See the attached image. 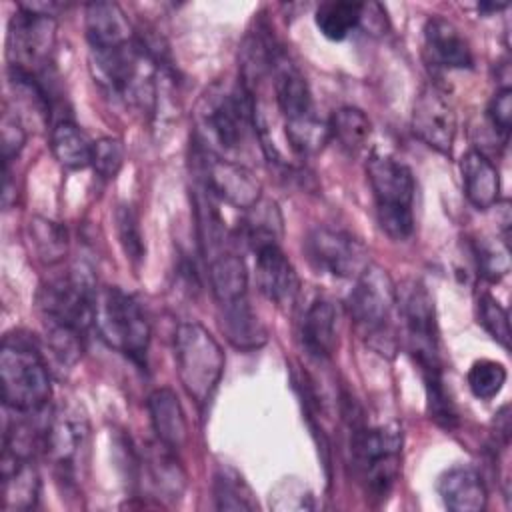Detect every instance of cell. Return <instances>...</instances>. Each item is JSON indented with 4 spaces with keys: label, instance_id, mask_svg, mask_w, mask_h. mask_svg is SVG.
<instances>
[{
    "label": "cell",
    "instance_id": "cell-1",
    "mask_svg": "<svg viewBox=\"0 0 512 512\" xmlns=\"http://www.w3.org/2000/svg\"><path fill=\"white\" fill-rule=\"evenodd\" d=\"M2 400L10 410H42L52 394L48 364L28 336H6L0 348Z\"/></svg>",
    "mask_w": 512,
    "mask_h": 512
},
{
    "label": "cell",
    "instance_id": "cell-2",
    "mask_svg": "<svg viewBox=\"0 0 512 512\" xmlns=\"http://www.w3.org/2000/svg\"><path fill=\"white\" fill-rule=\"evenodd\" d=\"M198 126L204 134V148L216 144L212 150L236 152L252 134H256V110L252 104V92L240 82L232 88L212 86L200 100Z\"/></svg>",
    "mask_w": 512,
    "mask_h": 512
},
{
    "label": "cell",
    "instance_id": "cell-3",
    "mask_svg": "<svg viewBox=\"0 0 512 512\" xmlns=\"http://www.w3.org/2000/svg\"><path fill=\"white\" fill-rule=\"evenodd\" d=\"M94 326L110 348L122 352L138 366L146 362L150 324L132 294L116 286L100 288L94 302Z\"/></svg>",
    "mask_w": 512,
    "mask_h": 512
},
{
    "label": "cell",
    "instance_id": "cell-4",
    "mask_svg": "<svg viewBox=\"0 0 512 512\" xmlns=\"http://www.w3.org/2000/svg\"><path fill=\"white\" fill-rule=\"evenodd\" d=\"M174 358L186 394L206 406L224 372V352L216 338L198 322H182L174 332Z\"/></svg>",
    "mask_w": 512,
    "mask_h": 512
},
{
    "label": "cell",
    "instance_id": "cell-5",
    "mask_svg": "<svg viewBox=\"0 0 512 512\" xmlns=\"http://www.w3.org/2000/svg\"><path fill=\"white\" fill-rule=\"evenodd\" d=\"M376 200L380 228L392 240H406L414 232V176L412 170L390 156H372L366 164Z\"/></svg>",
    "mask_w": 512,
    "mask_h": 512
},
{
    "label": "cell",
    "instance_id": "cell-6",
    "mask_svg": "<svg viewBox=\"0 0 512 512\" xmlns=\"http://www.w3.org/2000/svg\"><path fill=\"white\" fill-rule=\"evenodd\" d=\"M402 432L398 426L358 424L350 438L352 464L370 498H386L400 466Z\"/></svg>",
    "mask_w": 512,
    "mask_h": 512
},
{
    "label": "cell",
    "instance_id": "cell-7",
    "mask_svg": "<svg viewBox=\"0 0 512 512\" xmlns=\"http://www.w3.org/2000/svg\"><path fill=\"white\" fill-rule=\"evenodd\" d=\"M398 304L406 326L408 350L420 366L426 390L444 386L438 354L436 312L428 290L420 282H410L402 292H398Z\"/></svg>",
    "mask_w": 512,
    "mask_h": 512
},
{
    "label": "cell",
    "instance_id": "cell-8",
    "mask_svg": "<svg viewBox=\"0 0 512 512\" xmlns=\"http://www.w3.org/2000/svg\"><path fill=\"white\" fill-rule=\"evenodd\" d=\"M398 302V290L390 274L378 264H368L356 278V286L348 296V312L358 328L376 342L384 340V350L392 352V338L388 332V320Z\"/></svg>",
    "mask_w": 512,
    "mask_h": 512
},
{
    "label": "cell",
    "instance_id": "cell-9",
    "mask_svg": "<svg viewBox=\"0 0 512 512\" xmlns=\"http://www.w3.org/2000/svg\"><path fill=\"white\" fill-rule=\"evenodd\" d=\"M94 282L80 270L50 280L38 294V308L46 324L68 326L84 332L94 324Z\"/></svg>",
    "mask_w": 512,
    "mask_h": 512
},
{
    "label": "cell",
    "instance_id": "cell-10",
    "mask_svg": "<svg viewBox=\"0 0 512 512\" xmlns=\"http://www.w3.org/2000/svg\"><path fill=\"white\" fill-rule=\"evenodd\" d=\"M196 160L202 174V188H206L210 196L242 210H250L260 202L262 184L244 164L214 154L204 146H200Z\"/></svg>",
    "mask_w": 512,
    "mask_h": 512
},
{
    "label": "cell",
    "instance_id": "cell-11",
    "mask_svg": "<svg viewBox=\"0 0 512 512\" xmlns=\"http://www.w3.org/2000/svg\"><path fill=\"white\" fill-rule=\"evenodd\" d=\"M304 250L316 270L338 278H358L370 264L368 250L358 238L330 226L312 228Z\"/></svg>",
    "mask_w": 512,
    "mask_h": 512
},
{
    "label": "cell",
    "instance_id": "cell-12",
    "mask_svg": "<svg viewBox=\"0 0 512 512\" xmlns=\"http://www.w3.org/2000/svg\"><path fill=\"white\" fill-rule=\"evenodd\" d=\"M46 450L58 476L78 480L88 452V420L78 406H66L54 414L46 434Z\"/></svg>",
    "mask_w": 512,
    "mask_h": 512
},
{
    "label": "cell",
    "instance_id": "cell-13",
    "mask_svg": "<svg viewBox=\"0 0 512 512\" xmlns=\"http://www.w3.org/2000/svg\"><path fill=\"white\" fill-rule=\"evenodd\" d=\"M54 32V18L18 6V12L10 20L8 32V48L12 56L10 66H18L36 74V68L44 66L50 56L54 46Z\"/></svg>",
    "mask_w": 512,
    "mask_h": 512
},
{
    "label": "cell",
    "instance_id": "cell-14",
    "mask_svg": "<svg viewBox=\"0 0 512 512\" xmlns=\"http://www.w3.org/2000/svg\"><path fill=\"white\" fill-rule=\"evenodd\" d=\"M414 134L440 154H450L456 138V114L452 104L436 86H424L414 100Z\"/></svg>",
    "mask_w": 512,
    "mask_h": 512
},
{
    "label": "cell",
    "instance_id": "cell-15",
    "mask_svg": "<svg viewBox=\"0 0 512 512\" xmlns=\"http://www.w3.org/2000/svg\"><path fill=\"white\" fill-rule=\"evenodd\" d=\"M258 290L276 304L292 302L298 292V276L280 244H268L256 252Z\"/></svg>",
    "mask_w": 512,
    "mask_h": 512
},
{
    "label": "cell",
    "instance_id": "cell-16",
    "mask_svg": "<svg viewBox=\"0 0 512 512\" xmlns=\"http://www.w3.org/2000/svg\"><path fill=\"white\" fill-rule=\"evenodd\" d=\"M424 48L434 66L470 68L474 58L468 40L446 18L432 16L424 26Z\"/></svg>",
    "mask_w": 512,
    "mask_h": 512
},
{
    "label": "cell",
    "instance_id": "cell-17",
    "mask_svg": "<svg viewBox=\"0 0 512 512\" xmlns=\"http://www.w3.org/2000/svg\"><path fill=\"white\" fill-rule=\"evenodd\" d=\"M272 72H274V94L278 108L284 116V122H294L306 116L316 114L314 102L310 88L300 74V70L290 64L284 54H276L272 62Z\"/></svg>",
    "mask_w": 512,
    "mask_h": 512
},
{
    "label": "cell",
    "instance_id": "cell-18",
    "mask_svg": "<svg viewBox=\"0 0 512 512\" xmlns=\"http://www.w3.org/2000/svg\"><path fill=\"white\" fill-rule=\"evenodd\" d=\"M86 38L92 50H114L134 40L132 26L116 2L86 6Z\"/></svg>",
    "mask_w": 512,
    "mask_h": 512
},
{
    "label": "cell",
    "instance_id": "cell-19",
    "mask_svg": "<svg viewBox=\"0 0 512 512\" xmlns=\"http://www.w3.org/2000/svg\"><path fill=\"white\" fill-rule=\"evenodd\" d=\"M438 494L452 512H480L486 506V486L472 466H452L438 478Z\"/></svg>",
    "mask_w": 512,
    "mask_h": 512
},
{
    "label": "cell",
    "instance_id": "cell-20",
    "mask_svg": "<svg viewBox=\"0 0 512 512\" xmlns=\"http://www.w3.org/2000/svg\"><path fill=\"white\" fill-rule=\"evenodd\" d=\"M462 186L468 202L478 210H488L500 196V174L496 166L478 150H468L460 160Z\"/></svg>",
    "mask_w": 512,
    "mask_h": 512
},
{
    "label": "cell",
    "instance_id": "cell-21",
    "mask_svg": "<svg viewBox=\"0 0 512 512\" xmlns=\"http://www.w3.org/2000/svg\"><path fill=\"white\" fill-rule=\"evenodd\" d=\"M148 412L152 428L160 442L178 450L186 444L188 426L178 396L170 388H158L148 396Z\"/></svg>",
    "mask_w": 512,
    "mask_h": 512
},
{
    "label": "cell",
    "instance_id": "cell-22",
    "mask_svg": "<svg viewBox=\"0 0 512 512\" xmlns=\"http://www.w3.org/2000/svg\"><path fill=\"white\" fill-rule=\"evenodd\" d=\"M302 344L318 360H328L336 348V310L328 300H314L302 316Z\"/></svg>",
    "mask_w": 512,
    "mask_h": 512
},
{
    "label": "cell",
    "instance_id": "cell-23",
    "mask_svg": "<svg viewBox=\"0 0 512 512\" xmlns=\"http://www.w3.org/2000/svg\"><path fill=\"white\" fill-rule=\"evenodd\" d=\"M220 322L226 338L240 350H256L266 344L268 334L264 324L254 314L248 298H238L228 304H220Z\"/></svg>",
    "mask_w": 512,
    "mask_h": 512
},
{
    "label": "cell",
    "instance_id": "cell-24",
    "mask_svg": "<svg viewBox=\"0 0 512 512\" xmlns=\"http://www.w3.org/2000/svg\"><path fill=\"white\" fill-rule=\"evenodd\" d=\"M144 468L150 484L166 500H178L186 486V474L176 458V450L158 440L144 454Z\"/></svg>",
    "mask_w": 512,
    "mask_h": 512
},
{
    "label": "cell",
    "instance_id": "cell-25",
    "mask_svg": "<svg viewBox=\"0 0 512 512\" xmlns=\"http://www.w3.org/2000/svg\"><path fill=\"white\" fill-rule=\"evenodd\" d=\"M40 478L30 460L2 462V506L4 510H30L36 506Z\"/></svg>",
    "mask_w": 512,
    "mask_h": 512
},
{
    "label": "cell",
    "instance_id": "cell-26",
    "mask_svg": "<svg viewBox=\"0 0 512 512\" xmlns=\"http://www.w3.org/2000/svg\"><path fill=\"white\" fill-rule=\"evenodd\" d=\"M208 276L218 304H228L246 296L248 272L244 260L234 252H222L208 262Z\"/></svg>",
    "mask_w": 512,
    "mask_h": 512
},
{
    "label": "cell",
    "instance_id": "cell-27",
    "mask_svg": "<svg viewBox=\"0 0 512 512\" xmlns=\"http://www.w3.org/2000/svg\"><path fill=\"white\" fill-rule=\"evenodd\" d=\"M50 146L64 168L80 170L92 164L94 142L72 120H58L52 126Z\"/></svg>",
    "mask_w": 512,
    "mask_h": 512
},
{
    "label": "cell",
    "instance_id": "cell-28",
    "mask_svg": "<svg viewBox=\"0 0 512 512\" xmlns=\"http://www.w3.org/2000/svg\"><path fill=\"white\" fill-rule=\"evenodd\" d=\"M316 26L320 34L332 42L346 40L362 20V4L348 0L322 2L316 10Z\"/></svg>",
    "mask_w": 512,
    "mask_h": 512
},
{
    "label": "cell",
    "instance_id": "cell-29",
    "mask_svg": "<svg viewBox=\"0 0 512 512\" xmlns=\"http://www.w3.org/2000/svg\"><path fill=\"white\" fill-rule=\"evenodd\" d=\"M328 126H330V136H334L338 144L350 154L364 150L372 136L370 118L360 108H354V106L338 108L332 114V120Z\"/></svg>",
    "mask_w": 512,
    "mask_h": 512
},
{
    "label": "cell",
    "instance_id": "cell-30",
    "mask_svg": "<svg viewBox=\"0 0 512 512\" xmlns=\"http://www.w3.org/2000/svg\"><path fill=\"white\" fill-rule=\"evenodd\" d=\"M244 240L256 252L262 246L278 244L282 236V216L274 202H258L248 210L242 226Z\"/></svg>",
    "mask_w": 512,
    "mask_h": 512
},
{
    "label": "cell",
    "instance_id": "cell-31",
    "mask_svg": "<svg viewBox=\"0 0 512 512\" xmlns=\"http://www.w3.org/2000/svg\"><path fill=\"white\" fill-rule=\"evenodd\" d=\"M28 232L30 242L42 262L54 264L62 260L68 248V236L64 226L46 218H32L28 224Z\"/></svg>",
    "mask_w": 512,
    "mask_h": 512
},
{
    "label": "cell",
    "instance_id": "cell-32",
    "mask_svg": "<svg viewBox=\"0 0 512 512\" xmlns=\"http://www.w3.org/2000/svg\"><path fill=\"white\" fill-rule=\"evenodd\" d=\"M286 138L292 146L302 156H312L322 150V146L330 138V126L320 120L318 114L286 122Z\"/></svg>",
    "mask_w": 512,
    "mask_h": 512
},
{
    "label": "cell",
    "instance_id": "cell-33",
    "mask_svg": "<svg viewBox=\"0 0 512 512\" xmlns=\"http://www.w3.org/2000/svg\"><path fill=\"white\" fill-rule=\"evenodd\" d=\"M214 500L220 510H256V502L242 478L232 470H220L214 478Z\"/></svg>",
    "mask_w": 512,
    "mask_h": 512
},
{
    "label": "cell",
    "instance_id": "cell-34",
    "mask_svg": "<svg viewBox=\"0 0 512 512\" xmlns=\"http://www.w3.org/2000/svg\"><path fill=\"white\" fill-rule=\"evenodd\" d=\"M468 388L480 400H492L506 382V368L496 360H476L468 370Z\"/></svg>",
    "mask_w": 512,
    "mask_h": 512
},
{
    "label": "cell",
    "instance_id": "cell-35",
    "mask_svg": "<svg viewBox=\"0 0 512 512\" xmlns=\"http://www.w3.org/2000/svg\"><path fill=\"white\" fill-rule=\"evenodd\" d=\"M116 230H118V238H120L126 258L134 266H138L144 260L146 246H144V236H142L138 214L134 212L132 206L124 204L116 210Z\"/></svg>",
    "mask_w": 512,
    "mask_h": 512
},
{
    "label": "cell",
    "instance_id": "cell-36",
    "mask_svg": "<svg viewBox=\"0 0 512 512\" xmlns=\"http://www.w3.org/2000/svg\"><path fill=\"white\" fill-rule=\"evenodd\" d=\"M474 254H476V264H478L480 274L484 278H488L490 282H496L508 274L510 250H508L506 242L484 238V240L476 242Z\"/></svg>",
    "mask_w": 512,
    "mask_h": 512
},
{
    "label": "cell",
    "instance_id": "cell-37",
    "mask_svg": "<svg viewBox=\"0 0 512 512\" xmlns=\"http://www.w3.org/2000/svg\"><path fill=\"white\" fill-rule=\"evenodd\" d=\"M478 322L502 348L510 346L508 312L500 306V302L494 296L486 292L478 296Z\"/></svg>",
    "mask_w": 512,
    "mask_h": 512
},
{
    "label": "cell",
    "instance_id": "cell-38",
    "mask_svg": "<svg viewBox=\"0 0 512 512\" xmlns=\"http://www.w3.org/2000/svg\"><path fill=\"white\" fill-rule=\"evenodd\" d=\"M124 162V146L118 138H100L92 148V168L102 178H114Z\"/></svg>",
    "mask_w": 512,
    "mask_h": 512
},
{
    "label": "cell",
    "instance_id": "cell-39",
    "mask_svg": "<svg viewBox=\"0 0 512 512\" xmlns=\"http://www.w3.org/2000/svg\"><path fill=\"white\" fill-rule=\"evenodd\" d=\"M270 506L276 510H308L312 508V494L306 486L284 480L270 494Z\"/></svg>",
    "mask_w": 512,
    "mask_h": 512
},
{
    "label": "cell",
    "instance_id": "cell-40",
    "mask_svg": "<svg viewBox=\"0 0 512 512\" xmlns=\"http://www.w3.org/2000/svg\"><path fill=\"white\" fill-rule=\"evenodd\" d=\"M26 142V128L20 120V116L10 110L4 112L2 116V158H4V168H10V162L16 160L20 150L24 148Z\"/></svg>",
    "mask_w": 512,
    "mask_h": 512
},
{
    "label": "cell",
    "instance_id": "cell-41",
    "mask_svg": "<svg viewBox=\"0 0 512 512\" xmlns=\"http://www.w3.org/2000/svg\"><path fill=\"white\" fill-rule=\"evenodd\" d=\"M488 120L494 126L496 134L502 138V142H508L510 134V122H512V88L502 86L488 104Z\"/></svg>",
    "mask_w": 512,
    "mask_h": 512
},
{
    "label": "cell",
    "instance_id": "cell-42",
    "mask_svg": "<svg viewBox=\"0 0 512 512\" xmlns=\"http://www.w3.org/2000/svg\"><path fill=\"white\" fill-rule=\"evenodd\" d=\"M504 8H506V4H480L478 6V10H492V12L494 10L498 12V10H504Z\"/></svg>",
    "mask_w": 512,
    "mask_h": 512
}]
</instances>
